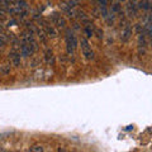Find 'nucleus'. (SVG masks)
Listing matches in <instances>:
<instances>
[{
    "mask_svg": "<svg viewBox=\"0 0 152 152\" xmlns=\"http://www.w3.org/2000/svg\"><path fill=\"white\" fill-rule=\"evenodd\" d=\"M29 150H31V151H34V152H42L45 148H43V147H42L41 145H34V146H32Z\"/></svg>",
    "mask_w": 152,
    "mask_h": 152,
    "instance_id": "5",
    "label": "nucleus"
},
{
    "mask_svg": "<svg viewBox=\"0 0 152 152\" xmlns=\"http://www.w3.org/2000/svg\"><path fill=\"white\" fill-rule=\"evenodd\" d=\"M66 45H67V51L69 53H71V52H74L75 47H76V39L75 37L72 34H67V37H66Z\"/></svg>",
    "mask_w": 152,
    "mask_h": 152,
    "instance_id": "2",
    "label": "nucleus"
},
{
    "mask_svg": "<svg viewBox=\"0 0 152 152\" xmlns=\"http://www.w3.org/2000/svg\"><path fill=\"white\" fill-rule=\"evenodd\" d=\"M12 57H13V60H14V64L18 65L19 61H20V56L17 55V53H12Z\"/></svg>",
    "mask_w": 152,
    "mask_h": 152,
    "instance_id": "6",
    "label": "nucleus"
},
{
    "mask_svg": "<svg viewBox=\"0 0 152 152\" xmlns=\"http://www.w3.org/2000/svg\"><path fill=\"white\" fill-rule=\"evenodd\" d=\"M1 31H3V28H1V26H0V33H1Z\"/></svg>",
    "mask_w": 152,
    "mask_h": 152,
    "instance_id": "7",
    "label": "nucleus"
},
{
    "mask_svg": "<svg viewBox=\"0 0 152 152\" xmlns=\"http://www.w3.org/2000/svg\"><path fill=\"white\" fill-rule=\"evenodd\" d=\"M53 20L56 22V24L57 26H60V27H64L65 26V20H64V18L58 15V14H53Z\"/></svg>",
    "mask_w": 152,
    "mask_h": 152,
    "instance_id": "3",
    "label": "nucleus"
},
{
    "mask_svg": "<svg viewBox=\"0 0 152 152\" xmlns=\"http://www.w3.org/2000/svg\"><path fill=\"white\" fill-rule=\"evenodd\" d=\"M81 51H83V55L86 57L88 60L94 58V52L91 50V47H90L89 42L85 39V38H83V39H81Z\"/></svg>",
    "mask_w": 152,
    "mask_h": 152,
    "instance_id": "1",
    "label": "nucleus"
},
{
    "mask_svg": "<svg viewBox=\"0 0 152 152\" xmlns=\"http://www.w3.org/2000/svg\"><path fill=\"white\" fill-rule=\"evenodd\" d=\"M131 36V29H129V27H127L126 29H124V33H123V37H122V39L123 41H127L128 39V37Z\"/></svg>",
    "mask_w": 152,
    "mask_h": 152,
    "instance_id": "4",
    "label": "nucleus"
}]
</instances>
